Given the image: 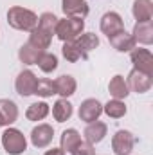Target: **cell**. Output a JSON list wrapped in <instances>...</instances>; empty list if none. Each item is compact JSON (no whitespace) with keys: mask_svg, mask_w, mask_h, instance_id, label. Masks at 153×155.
<instances>
[{"mask_svg":"<svg viewBox=\"0 0 153 155\" xmlns=\"http://www.w3.org/2000/svg\"><path fill=\"white\" fill-rule=\"evenodd\" d=\"M7 24L16 31H33L38 25V15L22 5H13L7 11Z\"/></svg>","mask_w":153,"mask_h":155,"instance_id":"1","label":"cell"},{"mask_svg":"<svg viewBox=\"0 0 153 155\" xmlns=\"http://www.w3.org/2000/svg\"><path fill=\"white\" fill-rule=\"evenodd\" d=\"M83 29H85V20L83 18H69V16H65V18L58 20L54 35L61 41H74L79 35H83Z\"/></svg>","mask_w":153,"mask_h":155,"instance_id":"2","label":"cell"},{"mask_svg":"<svg viewBox=\"0 0 153 155\" xmlns=\"http://www.w3.org/2000/svg\"><path fill=\"white\" fill-rule=\"evenodd\" d=\"M2 146L7 155H20L27 150V139L18 128H5L2 134Z\"/></svg>","mask_w":153,"mask_h":155,"instance_id":"3","label":"cell"},{"mask_svg":"<svg viewBox=\"0 0 153 155\" xmlns=\"http://www.w3.org/2000/svg\"><path fill=\"white\" fill-rule=\"evenodd\" d=\"M130 58L133 63V69L139 72H144L148 76H153V54L150 49L135 47L130 51Z\"/></svg>","mask_w":153,"mask_h":155,"instance_id":"4","label":"cell"},{"mask_svg":"<svg viewBox=\"0 0 153 155\" xmlns=\"http://www.w3.org/2000/svg\"><path fill=\"white\" fill-rule=\"evenodd\" d=\"M135 137L128 130H117L112 137V150L115 155H130L133 152Z\"/></svg>","mask_w":153,"mask_h":155,"instance_id":"5","label":"cell"},{"mask_svg":"<svg viewBox=\"0 0 153 155\" xmlns=\"http://www.w3.org/2000/svg\"><path fill=\"white\" fill-rule=\"evenodd\" d=\"M36 83H38L36 74H34L33 71L25 69V71H22V72L16 76V79H15V88H16V92H18L22 97H29V96L34 94Z\"/></svg>","mask_w":153,"mask_h":155,"instance_id":"6","label":"cell"},{"mask_svg":"<svg viewBox=\"0 0 153 155\" xmlns=\"http://www.w3.org/2000/svg\"><path fill=\"white\" fill-rule=\"evenodd\" d=\"M99 29L103 35H106L108 38L114 36L115 33L119 31H124V22H122V16L115 11H108L101 16V22H99Z\"/></svg>","mask_w":153,"mask_h":155,"instance_id":"7","label":"cell"},{"mask_svg":"<svg viewBox=\"0 0 153 155\" xmlns=\"http://www.w3.org/2000/svg\"><path fill=\"white\" fill-rule=\"evenodd\" d=\"M54 139V128L47 123H41L31 130V143L34 148H47Z\"/></svg>","mask_w":153,"mask_h":155,"instance_id":"8","label":"cell"},{"mask_svg":"<svg viewBox=\"0 0 153 155\" xmlns=\"http://www.w3.org/2000/svg\"><path fill=\"white\" fill-rule=\"evenodd\" d=\"M126 85H128V88H130L132 92L144 94V92H148V90L151 88L153 79H151V76H148V74L139 72V71L133 69V71L128 74V78H126Z\"/></svg>","mask_w":153,"mask_h":155,"instance_id":"9","label":"cell"},{"mask_svg":"<svg viewBox=\"0 0 153 155\" xmlns=\"http://www.w3.org/2000/svg\"><path fill=\"white\" fill-rule=\"evenodd\" d=\"M101 114H103V105H101L97 99H94V97L85 99V101L81 103L79 110H77V116H79V119H81V121H85V123L97 121Z\"/></svg>","mask_w":153,"mask_h":155,"instance_id":"10","label":"cell"},{"mask_svg":"<svg viewBox=\"0 0 153 155\" xmlns=\"http://www.w3.org/2000/svg\"><path fill=\"white\" fill-rule=\"evenodd\" d=\"M106 132H108L106 123H103V121L97 119V121L86 123V128H85L83 135H85V141H86V143H90V144H97V143H101V141L105 139Z\"/></svg>","mask_w":153,"mask_h":155,"instance_id":"11","label":"cell"},{"mask_svg":"<svg viewBox=\"0 0 153 155\" xmlns=\"http://www.w3.org/2000/svg\"><path fill=\"white\" fill-rule=\"evenodd\" d=\"M61 9L69 18H85L90 13L86 0H61Z\"/></svg>","mask_w":153,"mask_h":155,"instance_id":"12","label":"cell"},{"mask_svg":"<svg viewBox=\"0 0 153 155\" xmlns=\"http://www.w3.org/2000/svg\"><path fill=\"white\" fill-rule=\"evenodd\" d=\"M54 88H56V94L60 96V97H70V96H74L76 94V88H77V83L74 76H70V74H61L60 78H56L54 79Z\"/></svg>","mask_w":153,"mask_h":155,"instance_id":"13","label":"cell"},{"mask_svg":"<svg viewBox=\"0 0 153 155\" xmlns=\"http://www.w3.org/2000/svg\"><path fill=\"white\" fill-rule=\"evenodd\" d=\"M132 36L135 40V43L151 45L153 43V24L151 22H137V24L133 25Z\"/></svg>","mask_w":153,"mask_h":155,"instance_id":"14","label":"cell"},{"mask_svg":"<svg viewBox=\"0 0 153 155\" xmlns=\"http://www.w3.org/2000/svg\"><path fill=\"white\" fill-rule=\"evenodd\" d=\"M74 41H76L79 52H81V60H86L88 54H90L96 47H99V36L94 35V33H83V35H79Z\"/></svg>","mask_w":153,"mask_h":155,"instance_id":"15","label":"cell"},{"mask_svg":"<svg viewBox=\"0 0 153 155\" xmlns=\"http://www.w3.org/2000/svg\"><path fill=\"white\" fill-rule=\"evenodd\" d=\"M108 40H110V45L114 47L115 51H119V52H130L132 49L137 47L133 36L130 33H126V31H119V33H115L114 36H110Z\"/></svg>","mask_w":153,"mask_h":155,"instance_id":"16","label":"cell"},{"mask_svg":"<svg viewBox=\"0 0 153 155\" xmlns=\"http://www.w3.org/2000/svg\"><path fill=\"white\" fill-rule=\"evenodd\" d=\"M132 13H133V18L137 22H151L153 2L151 0H133Z\"/></svg>","mask_w":153,"mask_h":155,"instance_id":"17","label":"cell"},{"mask_svg":"<svg viewBox=\"0 0 153 155\" xmlns=\"http://www.w3.org/2000/svg\"><path fill=\"white\" fill-rule=\"evenodd\" d=\"M18 119V107L11 99H0V121L2 126H9Z\"/></svg>","mask_w":153,"mask_h":155,"instance_id":"18","label":"cell"},{"mask_svg":"<svg viewBox=\"0 0 153 155\" xmlns=\"http://www.w3.org/2000/svg\"><path fill=\"white\" fill-rule=\"evenodd\" d=\"M74 114V108H72V103L65 97H60L54 105H52V117L58 121V123H65L69 121Z\"/></svg>","mask_w":153,"mask_h":155,"instance_id":"19","label":"cell"},{"mask_svg":"<svg viewBox=\"0 0 153 155\" xmlns=\"http://www.w3.org/2000/svg\"><path fill=\"white\" fill-rule=\"evenodd\" d=\"M108 92H110V96L114 99H124V97H128L130 88L126 85V79L121 76V74H115L110 79V83H108Z\"/></svg>","mask_w":153,"mask_h":155,"instance_id":"20","label":"cell"},{"mask_svg":"<svg viewBox=\"0 0 153 155\" xmlns=\"http://www.w3.org/2000/svg\"><path fill=\"white\" fill-rule=\"evenodd\" d=\"M50 41H52V35L47 33V31H43V29H40L38 25H36V27L31 31L27 43H31L33 47H36L40 51H45V49L50 47Z\"/></svg>","mask_w":153,"mask_h":155,"instance_id":"21","label":"cell"},{"mask_svg":"<svg viewBox=\"0 0 153 155\" xmlns=\"http://www.w3.org/2000/svg\"><path fill=\"white\" fill-rule=\"evenodd\" d=\"M49 112H50V107L45 101H36V103H33V105L27 107L25 117H27V121L38 123V121H43L45 117L49 116Z\"/></svg>","mask_w":153,"mask_h":155,"instance_id":"22","label":"cell"},{"mask_svg":"<svg viewBox=\"0 0 153 155\" xmlns=\"http://www.w3.org/2000/svg\"><path fill=\"white\" fill-rule=\"evenodd\" d=\"M45 51H40L36 47H33L31 43H24L18 51V58L24 65H36L40 60V56L43 54Z\"/></svg>","mask_w":153,"mask_h":155,"instance_id":"23","label":"cell"},{"mask_svg":"<svg viewBox=\"0 0 153 155\" xmlns=\"http://www.w3.org/2000/svg\"><path fill=\"white\" fill-rule=\"evenodd\" d=\"M81 141V134L77 132L76 128H69V130H65L63 134H61V137H60V148L63 150V152H72V148L76 146L77 143Z\"/></svg>","mask_w":153,"mask_h":155,"instance_id":"24","label":"cell"},{"mask_svg":"<svg viewBox=\"0 0 153 155\" xmlns=\"http://www.w3.org/2000/svg\"><path fill=\"white\" fill-rule=\"evenodd\" d=\"M126 105L122 103V99H110L106 105H103V112L112 119H121L126 116Z\"/></svg>","mask_w":153,"mask_h":155,"instance_id":"25","label":"cell"},{"mask_svg":"<svg viewBox=\"0 0 153 155\" xmlns=\"http://www.w3.org/2000/svg\"><path fill=\"white\" fill-rule=\"evenodd\" d=\"M36 65L40 67L41 72L50 74V72H54V71L58 69V56L52 54V52H43V54L40 56V60H38Z\"/></svg>","mask_w":153,"mask_h":155,"instance_id":"26","label":"cell"},{"mask_svg":"<svg viewBox=\"0 0 153 155\" xmlns=\"http://www.w3.org/2000/svg\"><path fill=\"white\" fill-rule=\"evenodd\" d=\"M34 94L40 96V97H50V96H54V94H56L54 81H52V79H49V78H41V79H38Z\"/></svg>","mask_w":153,"mask_h":155,"instance_id":"27","label":"cell"},{"mask_svg":"<svg viewBox=\"0 0 153 155\" xmlns=\"http://www.w3.org/2000/svg\"><path fill=\"white\" fill-rule=\"evenodd\" d=\"M58 20L60 18L54 13H43V15L38 16V27L43 29V31H47V33H50V35H54V29H56Z\"/></svg>","mask_w":153,"mask_h":155,"instance_id":"28","label":"cell"},{"mask_svg":"<svg viewBox=\"0 0 153 155\" xmlns=\"http://www.w3.org/2000/svg\"><path fill=\"white\" fill-rule=\"evenodd\" d=\"M61 54H63V58H65L67 61H70V63H76V61L81 60V52H79V49H77L76 41H63Z\"/></svg>","mask_w":153,"mask_h":155,"instance_id":"29","label":"cell"},{"mask_svg":"<svg viewBox=\"0 0 153 155\" xmlns=\"http://www.w3.org/2000/svg\"><path fill=\"white\" fill-rule=\"evenodd\" d=\"M72 155H96V150H94V144L86 143V141H79L76 146L72 148Z\"/></svg>","mask_w":153,"mask_h":155,"instance_id":"30","label":"cell"},{"mask_svg":"<svg viewBox=\"0 0 153 155\" xmlns=\"http://www.w3.org/2000/svg\"><path fill=\"white\" fill-rule=\"evenodd\" d=\"M43 155H65V152L61 148H52V150H47Z\"/></svg>","mask_w":153,"mask_h":155,"instance_id":"31","label":"cell"},{"mask_svg":"<svg viewBox=\"0 0 153 155\" xmlns=\"http://www.w3.org/2000/svg\"><path fill=\"white\" fill-rule=\"evenodd\" d=\"M0 126H2V121H0Z\"/></svg>","mask_w":153,"mask_h":155,"instance_id":"32","label":"cell"}]
</instances>
